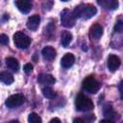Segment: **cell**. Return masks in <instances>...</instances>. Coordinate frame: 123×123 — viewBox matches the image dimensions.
<instances>
[{"label":"cell","mask_w":123,"mask_h":123,"mask_svg":"<svg viewBox=\"0 0 123 123\" xmlns=\"http://www.w3.org/2000/svg\"><path fill=\"white\" fill-rule=\"evenodd\" d=\"M72 12H73L75 18L88 19L96 14L97 10L94 6H92L90 4H82V5L77 6Z\"/></svg>","instance_id":"obj_1"},{"label":"cell","mask_w":123,"mask_h":123,"mask_svg":"<svg viewBox=\"0 0 123 123\" xmlns=\"http://www.w3.org/2000/svg\"><path fill=\"white\" fill-rule=\"evenodd\" d=\"M75 107L80 111H89L93 110L94 104L90 98L84 95L83 93H79L75 99Z\"/></svg>","instance_id":"obj_2"},{"label":"cell","mask_w":123,"mask_h":123,"mask_svg":"<svg viewBox=\"0 0 123 123\" xmlns=\"http://www.w3.org/2000/svg\"><path fill=\"white\" fill-rule=\"evenodd\" d=\"M82 86L83 88L89 92V93H96L99 88H100V84L99 82L93 77V76H87L86 78H85V80L82 83Z\"/></svg>","instance_id":"obj_3"},{"label":"cell","mask_w":123,"mask_h":123,"mask_svg":"<svg viewBox=\"0 0 123 123\" xmlns=\"http://www.w3.org/2000/svg\"><path fill=\"white\" fill-rule=\"evenodd\" d=\"M13 42L17 48L26 49L31 43V38L22 32H16L13 35Z\"/></svg>","instance_id":"obj_4"},{"label":"cell","mask_w":123,"mask_h":123,"mask_svg":"<svg viewBox=\"0 0 123 123\" xmlns=\"http://www.w3.org/2000/svg\"><path fill=\"white\" fill-rule=\"evenodd\" d=\"M61 22L62 25L65 28H71L75 24V16L71 11L68 9H64L61 12Z\"/></svg>","instance_id":"obj_5"},{"label":"cell","mask_w":123,"mask_h":123,"mask_svg":"<svg viewBox=\"0 0 123 123\" xmlns=\"http://www.w3.org/2000/svg\"><path fill=\"white\" fill-rule=\"evenodd\" d=\"M24 103V96L22 94H13L11 95L5 102L6 106L10 109H13L21 106Z\"/></svg>","instance_id":"obj_6"},{"label":"cell","mask_w":123,"mask_h":123,"mask_svg":"<svg viewBox=\"0 0 123 123\" xmlns=\"http://www.w3.org/2000/svg\"><path fill=\"white\" fill-rule=\"evenodd\" d=\"M120 59L115 56V55H110L109 58H108V62H107V65H108V68L110 69V71L111 72H114L118 69V67L120 66Z\"/></svg>","instance_id":"obj_7"},{"label":"cell","mask_w":123,"mask_h":123,"mask_svg":"<svg viewBox=\"0 0 123 123\" xmlns=\"http://www.w3.org/2000/svg\"><path fill=\"white\" fill-rule=\"evenodd\" d=\"M103 35V27L100 24H93L89 29V36L93 39H99Z\"/></svg>","instance_id":"obj_8"},{"label":"cell","mask_w":123,"mask_h":123,"mask_svg":"<svg viewBox=\"0 0 123 123\" xmlns=\"http://www.w3.org/2000/svg\"><path fill=\"white\" fill-rule=\"evenodd\" d=\"M97 3L106 10H116L119 6L118 0H97Z\"/></svg>","instance_id":"obj_9"},{"label":"cell","mask_w":123,"mask_h":123,"mask_svg":"<svg viewBox=\"0 0 123 123\" xmlns=\"http://www.w3.org/2000/svg\"><path fill=\"white\" fill-rule=\"evenodd\" d=\"M15 6L23 13H28L32 8V4L29 0H15Z\"/></svg>","instance_id":"obj_10"},{"label":"cell","mask_w":123,"mask_h":123,"mask_svg":"<svg viewBox=\"0 0 123 123\" xmlns=\"http://www.w3.org/2000/svg\"><path fill=\"white\" fill-rule=\"evenodd\" d=\"M74 62H75V57L73 54L71 53H66L62 58V61H61V64L62 67L64 68H69L71 67L73 64H74Z\"/></svg>","instance_id":"obj_11"},{"label":"cell","mask_w":123,"mask_h":123,"mask_svg":"<svg viewBox=\"0 0 123 123\" xmlns=\"http://www.w3.org/2000/svg\"><path fill=\"white\" fill-rule=\"evenodd\" d=\"M39 22H40V17L38 14H34L32 16H30L27 20V27L28 29L32 30V31H35L37 29L38 25H39Z\"/></svg>","instance_id":"obj_12"},{"label":"cell","mask_w":123,"mask_h":123,"mask_svg":"<svg viewBox=\"0 0 123 123\" xmlns=\"http://www.w3.org/2000/svg\"><path fill=\"white\" fill-rule=\"evenodd\" d=\"M42 57L46 61H53L56 57V50L52 46H45L41 51Z\"/></svg>","instance_id":"obj_13"},{"label":"cell","mask_w":123,"mask_h":123,"mask_svg":"<svg viewBox=\"0 0 123 123\" xmlns=\"http://www.w3.org/2000/svg\"><path fill=\"white\" fill-rule=\"evenodd\" d=\"M37 81L42 85H53L56 82L55 78L50 74H39L37 76Z\"/></svg>","instance_id":"obj_14"},{"label":"cell","mask_w":123,"mask_h":123,"mask_svg":"<svg viewBox=\"0 0 123 123\" xmlns=\"http://www.w3.org/2000/svg\"><path fill=\"white\" fill-rule=\"evenodd\" d=\"M6 65L9 69H11L13 72H17L19 69V62L16 59L12 57H9L6 59Z\"/></svg>","instance_id":"obj_15"},{"label":"cell","mask_w":123,"mask_h":123,"mask_svg":"<svg viewBox=\"0 0 123 123\" xmlns=\"http://www.w3.org/2000/svg\"><path fill=\"white\" fill-rule=\"evenodd\" d=\"M103 114L106 116V118L110 119V120H114L116 118V115L117 113L113 111L112 107L111 105H105L104 108H103Z\"/></svg>","instance_id":"obj_16"},{"label":"cell","mask_w":123,"mask_h":123,"mask_svg":"<svg viewBox=\"0 0 123 123\" xmlns=\"http://www.w3.org/2000/svg\"><path fill=\"white\" fill-rule=\"evenodd\" d=\"M0 82L6 85H11L13 83V76L8 71H2L0 72Z\"/></svg>","instance_id":"obj_17"},{"label":"cell","mask_w":123,"mask_h":123,"mask_svg":"<svg viewBox=\"0 0 123 123\" xmlns=\"http://www.w3.org/2000/svg\"><path fill=\"white\" fill-rule=\"evenodd\" d=\"M72 40V34L68 31H64L61 37V42L63 47H67Z\"/></svg>","instance_id":"obj_18"},{"label":"cell","mask_w":123,"mask_h":123,"mask_svg":"<svg viewBox=\"0 0 123 123\" xmlns=\"http://www.w3.org/2000/svg\"><path fill=\"white\" fill-rule=\"evenodd\" d=\"M41 91H42L43 96L46 97V98H48V99H53V98L56 97V92L54 91L53 88H51V87H49V86L43 87V88L41 89Z\"/></svg>","instance_id":"obj_19"},{"label":"cell","mask_w":123,"mask_h":123,"mask_svg":"<svg viewBox=\"0 0 123 123\" xmlns=\"http://www.w3.org/2000/svg\"><path fill=\"white\" fill-rule=\"evenodd\" d=\"M41 118L36 112H31L28 116V122L30 123H41Z\"/></svg>","instance_id":"obj_20"},{"label":"cell","mask_w":123,"mask_h":123,"mask_svg":"<svg viewBox=\"0 0 123 123\" xmlns=\"http://www.w3.org/2000/svg\"><path fill=\"white\" fill-rule=\"evenodd\" d=\"M113 29H114V32H116V33H122V31H123V22H122V20H118L115 23Z\"/></svg>","instance_id":"obj_21"},{"label":"cell","mask_w":123,"mask_h":123,"mask_svg":"<svg viewBox=\"0 0 123 123\" xmlns=\"http://www.w3.org/2000/svg\"><path fill=\"white\" fill-rule=\"evenodd\" d=\"M9 43V37L5 34H0V44L7 45Z\"/></svg>","instance_id":"obj_22"},{"label":"cell","mask_w":123,"mask_h":123,"mask_svg":"<svg viewBox=\"0 0 123 123\" xmlns=\"http://www.w3.org/2000/svg\"><path fill=\"white\" fill-rule=\"evenodd\" d=\"M32 70H33V65L31 63H26L24 65V71H25V73L29 74V73L32 72Z\"/></svg>","instance_id":"obj_23"},{"label":"cell","mask_w":123,"mask_h":123,"mask_svg":"<svg viewBox=\"0 0 123 123\" xmlns=\"http://www.w3.org/2000/svg\"><path fill=\"white\" fill-rule=\"evenodd\" d=\"M73 122H85V119H83V118H75L73 120Z\"/></svg>","instance_id":"obj_24"},{"label":"cell","mask_w":123,"mask_h":123,"mask_svg":"<svg viewBox=\"0 0 123 123\" xmlns=\"http://www.w3.org/2000/svg\"><path fill=\"white\" fill-rule=\"evenodd\" d=\"M52 122H59V123H60V122H61V120H60L59 118H53V119H51V120H50V123H52Z\"/></svg>","instance_id":"obj_25"},{"label":"cell","mask_w":123,"mask_h":123,"mask_svg":"<svg viewBox=\"0 0 123 123\" xmlns=\"http://www.w3.org/2000/svg\"><path fill=\"white\" fill-rule=\"evenodd\" d=\"M61 1H62V2H66V1H68V0H61Z\"/></svg>","instance_id":"obj_26"}]
</instances>
